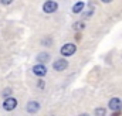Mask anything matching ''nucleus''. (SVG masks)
I'll use <instances>...</instances> for the list:
<instances>
[{
    "label": "nucleus",
    "mask_w": 122,
    "mask_h": 116,
    "mask_svg": "<svg viewBox=\"0 0 122 116\" xmlns=\"http://www.w3.org/2000/svg\"><path fill=\"white\" fill-rule=\"evenodd\" d=\"M17 106H19V101L14 96H9V98L3 99V102H1V109L6 112H13V111H16Z\"/></svg>",
    "instance_id": "f257e3e1"
},
{
    "label": "nucleus",
    "mask_w": 122,
    "mask_h": 116,
    "mask_svg": "<svg viewBox=\"0 0 122 116\" xmlns=\"http://www.w3.org/2000/svg\"><path fill=\"white\" fill-rule=\"evenodd\" d=\"M40 109H41V105H40L38 101H29L26 103V112L30 113V115H36Z\"/></svg>",
    "instance_id": "f03ea898"
},
{
    "label": "nucleus",
    "mask_w": 122,
    "mask_h": 116,
    "mask_svg": "<svg viewBox=\"0 0 122 116\" xmlns=\"http://www.w3.org/2000/svg\"><path fill=\"white\" fill-rule=\"evenodd\" d=\"M75 51H77V47H75V44H71V43H67L61 47V54L64 57H71L75 54Z\"/></svg>",
    "instance_id": "7ed1b4c3"
},
{
    "label": "nucleus",
    "mask_w": 122,
    "mask_h": 116,
    "mask_svg": "<svg viewBox=\"0 0 122 116\" xmlns=\"http://www.w3.org/2000/svg\"><path fill=\"white\" fill-rule=\"evenodd\" d=\"M57 9H58V4L54 0H47L43 4V11L44 13H54V11H57Z\"/></svg>",
    "instance_id": "20e7f679"
},
{
    "label": "nucleus",
    "mask_w": 122,
    "mask_h": 116,
    "mask_svg": "<svg viewBox=\"0 0 122 116\" xmlns=\"http://www.w3.org/2000/svg\"><path fill=\"white\" fill-rule=\"evenodd\" d=\"M31 72H33L36 77L43 78V77H46V74H47V68H46V65H44V64H37V65H34V67H33Z\"/></svg>",
    "instance_id": "39448f33"
},
{
    "label": "nucleus",
    "mask_w": 122,
    "mask_h": 116,
    "mask_svg": "<svg viewBox=\"0 0 122 116\" xmlns=\"http://www.w3.org/2000/svg\"><path fill=\"white\" fill-rule=\"evenodd\" d=\"M108 106L112 112H119L122 109V101L119 98H112L109 102H108Z\"/></svg>",
    "instance_id": "423d86ee"
},
{
    "label": "nucleus",
    "mask_w": 122,
    "mask_h": 116,
    "mask_svg": "<svg viewBox=\"0 0 122 116\" xmlns=\"http://www.w3.org/2000/svg\"><path fill=\"white\" fill-rule=\"evenodd\" d=\"M67 67H68V61L67 59H56V62L53 64V68H54V71H64V69H67Z\"/></svg>",
    "instance_id": "0eeeda50"
},
{
    "label": "nucleus",
    "mask_w": 122,
    "mask_h": 116,
    "mask_svg": "<svg viewBox=\"0 0 122 116\" xmlns=\"http://www.w3.org/2000/svg\"><path fill=\"white\" fill-rule=\"evenodd\" d=\"M50 54L47 53V51H43V53H40L38 55H37V61H38V64H46V62H48L50 61Z\"/></svg>",
    "instance_id": "6e6552de"
},
{
    "label": "nucleus",
    "mask_w": 122,
    "mask_h": 116,
    "mask_svg": "<svg viewBox=\"0 0 122 116\" xmlns=\"http://www.w3.org/2000/svg\"><path fill=\"white\" fill-rule=\"evenodd\" d=\"M84 6H85V3H82V1L75 3V4H74V7H72V13H75V14L81 13V11H82V9H84Z\"/></svg>",
    "instance_id": "1a4fd4ad"
},
{
    "label": "nucleus",
    "mask_w": 122,
    "mask_h": 116,
    "mask_svg": "<svg viewBox=\"0 0 122 116\" xmlns=\"http://www.w3.org/2000/svg\"><path fill=\"white\" fill-rule=\"evenodd\" d=\"M11 95H13V89H11V88H4V89L1 91V98H3V99L9 98V96H11Z\"/></svg>",
    "instance_id": "9d476101"
},
{
    "label": "nucleus",
    "mask_w": 122,
    "mask_h": 116,
    "mask_svg": "<svg viewBox=\"0 0 122 116\" xmlns=\"http://www.w3.org/2000/svg\"><path fill=\"white\" fill-rule=\"evenodd\" d=\"M94 115L95 116H105L107 115V109L105 108H97L95 112H94Z\"/></svg>",
    "instance_id": "9b49d317"
},
{
    "label": "nucleus",
    "mask_w": 122,
    "mask_h": 116,
    "mask_svg": "<svg viewBox=\"0 0 122 116\" xmlns=\"http://www.w3.org/2000/svg\"><path fill=\"white\" fill-rule=\"evenodd\" d=\"M74 29H75V30H82V29H84V23H82V21L75 23V24H74Z\"/></svg>",
    "instance_id": "f8f14e48"
},
{
    "label": "nucleus",
    "mask_w": 122,
    "mask_h": 116,
    "mask_svg": "<svg viewBox=\"0 0 122 116\" xmlns=\"http://www.w3.org/2000/svg\"><path fill=\"white\" fill-rule=\"evenodd\" d=\"M44 87H46V82H44L43 79H38V81H37V88H38V89H44Z\"/></svg>",
    "instance_id": "ddd939ff"
},
{
    "label": "nucleus",
    "mask_w": 122,
    "mask_h": 116,
    "mask_svg": "<svg viewBox=\"0 0 122 116\" xmlns=\"http://www.w3.org/2000/svg\"><path fill=\"white\" fill-rule=\"evenodd\" d=\"M0 3H1L3 6H9V4L13 3V0H0Z\"/></svg>",
    "instance_id": "4468645a"
},
{
    "label": "nucleus",
    "mask_w": 122,
    "mask_h": 116,
    "mask_svg": "<svg viewBox=\"0 0 122 116\" xmlns=\"http://www.w3.org/2000/svg\"><path fill=\"white\" fill-rule=\"evenodd\" d=\"M41 43H43L44 45H50V44H51V40H43Z\"/></svg>",
    "instance_id": "2eb2a0df"
},
{
    "label": "nucleus",
    "mask_w": 122,
    "mask_h": 116,
    "mask_svg": "<svg viewBox=\"0 0 122 116\" xmlns=\"http://www.w3.org/2000/svg\"><path fill=\"white\" fill-rule=\"evenodd\" d=\"M91 14H92V9L90 10V11H87V13L84 14V17H87V19H88V17H91Z\"/></svg>",
    "instance_id": "dca6fc26"
},
{
    "label": "nucleus",
    "mask_w": 122,
    "mask_h": 116,
    "mask_svg": "<svg viewBox=\"0 0 122 116\" xmlns=\"http://www.w3.org/2000/svg\"><path fill=\"white\" fill-rule=\"evenodd\" d=\"M101 1H104V3H109V1H112V0H101Z\"/></svg>",
    "instance_id": "f3484780"
},
{
    "label": "nucleus",
    "mask_w": 122,
    "mask_h": 116,
    "mask_svg": "<svg viewBox=\"0 0 122 116\" xmlns=\"http://www.w3.org/2000/svg\"><path fill=\"white\" fill-rule=\"evenodd\" d=\"M80 116H90V115H87V113H81Z\"/></svg>",
    "instance_id": "a211bd4d"
}]
</instances>
